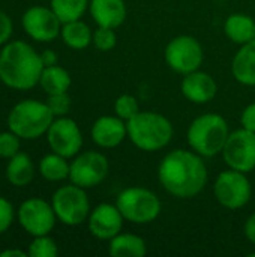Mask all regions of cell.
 I'll list each match as a JSON object with an SVG mask.
<instances>
[{
    "instance_id": "35",
    "label": "cell",
    "mask_w": 255,
    "mask_h": 257,
    "mask_svg": "<svg viewBox=\"0 0 255 257\" xmlns=\"http://www.w3.org/2000/svg\"><path fill=\"white\" fill-rule=\"evenodd\" d=\"M243 232H245L246 239L255 245V211L246 218L245 226H243Z\"/></svg>"
},
{
    "instance_id": "31",
    "label": "cell",
    "mask_w": 255,
    "mask_h": 257,
    "mask_svg": "<svg viewBox=\"0 0 255 257\" xmlns=\"http://www.w3.org/2000/svg\"><path fill=\"white\" fill-rule=\"evenodd\" d=\"M20 140L21 139L11 130L0 133V158L9 160L15 154H18L20 152Z\"/></svg>"
},
{
    "instance_id": "9",
    "label": "cell",
    "mask_w": 255,
    "mask_h": 257,
    "mask_svg": "<svg viewBox=\"0 0 255 257\" xmlns=\"http://www.w3.org/2000/svg\"><path fill=\"white\" fill-rule=\"evenodd\" d=\"M213 196L222 208L236 211L246 206L251 200L252 185L246 173L227 169L216 176L213 184Z\"/></svg>"
},
{
    "instance_id": "33",
    "label": "cell",
    "mask_w": 255,
    "mask_h": 257,
    "mask_svg": "<svg viewBox=\"0 0 255 257\" xmlns=\"http://www.w3.org/2000/svg\"><path fill=\"white\" fill-rule=\"evenodd\" d=\"M12 32H14V24L11 17L6 12L0 11V45H5L11 39Z\"/></svg>"
},
{
    "instance_id": "6",
    "label": "cell",
    "mask_w": 255,
    "mask_h": 257,
    "mask_svg": "<svg viewBox=\"0 0 255 257\" xmlns=\"http://www.w3.org/2000/svg\"><path fill=\"white\" fill-rule=\"evenodd\" d=\"M116 206L119 208L125 221L138 226L153 223L162 211L159 197L152 190L143 187L125 188L122 193H119Z\"/></svg>"
},
{
    "instance_id": "3",
    "label": "cell",
    "mask_w": 255,
    "mask_h": 257,
    "mask_svg": "<svg viewBox=\"0 0 255 257\" xmlns=\"http://www.w3.org/2000/svg\"><path fill=\"white\" fill-rule=\"evenodd\" d=\"M129 142L143 152H158L167 148L173 139L171 120L158 111H138L126 122Z\"/></svg>"
},
{
    "instance_id": "13",
    "label": "cell",
    "mask_w": 255,
    "mask_h": 257,
    "mask_svg": "<svg viewBox=\"0 0 255 257\" xmlns=\"http://www.w3.org/2000/svg\"><path fill=\"white\" fill-rule=\"evenodd\" d=\"M45 136L50 149L68 160L78 155L84 143L78 123L66 116L54 117Z\"/></svg>"
},
{
    "instance_id": "1",
    "label": "cell",
    "mask_w": 255,
    "mask_h": 257,
    "mask_svg": "<svg viewBox=\"0 0 255 257\" xmlns=\"http://www.w3.org/2000/svg\"><path fill=\"white\" fill-rule=\"evenodd\" d=\"M207 167L204 158L192 149H173L158 166L161 187L176 199H192L207 184Z\"/></svg>"
},
{
    "instance_id": "22",
    "label": "cell",
    "mask_w": 255,
    "mask_h": 257,
    "mask_svg": "<svg viewBox=\"0 0 255 257\" xmlns=\"http://www.w3.org/2000/svg\"><path fill=\"white\" fill-rule=\"evenodd\" d=\"M35 178V166L30 157L24 152L15 154L9 158L6 166V179L14 187H26Z\"/></svg>"
},
{
    "instance_id": "34",
    "label": "cell",
    "mask_w": 255,
    "mask_h": 257,
    "mask_svg": "<svg viewBox=\"0 0 255 257\" xmlns=\"http://www.w3.org/2000/svg\"><path fill=\"white\" fill-rule=\"evenodd\" d=\"M240 125H242V128L255 133V102L248 104L243 108V111L240 114Z\"/></svg>"
},
{
    "instance_id": "10",
    "label": "cell",
    "mask_w": 255,
    "mask_h": 257,
    "mask_svg": "<svg viewBox=\"0 0 255 257\" xmlns=\"http://www.w3.org/2000/svg\"><path fill=\"white\" fill-rule=\"evenodd\" d=\"M110 173L108 158L98 151L80 152L71 161L69 181L81 188H93L102 184Z\"/></svg>"
},
{
    "instance_id": "28",
    "label": "cell",
    "mask_w": 255,
    "mask_h": 257,
    "mask_svg": "<svg viewBox=\"0 0 255 257\" xmlns=\"http://www.w3.org/2000/svg\"><path fill=\"white\" fill-rule=\"evenodd\" d=\"M138 111H140L138 99L134 95L123 93V95H119L116 98V101H114V114L119 116L120 119H123L125 122L132 119Z\"/></svg>"
},
{
    "instance_id": "17",
    "label": "cell",
    "mask_w": 255,
    "mask_h": 257,
    "mask_svg": "<svg viewBox=\"0 0 255 257\" xmlns=\"http://www.w3.org/2000/svg\"><path fill=\"white\" fill-rule=\"evenodd\" d=\"M180 90L189 102L203 105L215 99L218 95V83L209 72L197 69L183 75Z\"/></svg>"
},
{
    "instance_id": "12",
    "label": "cell",
    "mask_w": 255,
    "mask_h": 257,
    "mask_svg": "<svg viewBox=\"0 0 255 257\" xmlns=\"http://www.w3.org/2000/svg\"><path fill=\"white\" fill-rule=\"evenodd\" d=\"M17 218L30 236L50 235L57 221L51 202L39 197L24 200L17 211Z\"/></svg>"
},
{
    "instance_id": "24",
    "label": "cell",
    "mask_w": 255,
    "mask_h": 257,
    "mask_svg": "<svg viewBox=\"0 0 255 257\" xmlns=\"http://www.w3.org/2000/svg\"><path fill=\"white\" fill-rule=\"evenodd\" d=\"M71 83H72L71 74L59 65L45 66L39 78V84L47 95L68 92Z\"/></svg>"
},
{
    "instance_id": "16",
    "label": "cell",
    "mask_w": 255,
    "mask_h": 257,
    "mask_svg": "<svg viewBox=\"0 0 255 257\" xmlns=\"http://www.w3.org/2000/svg\"><path fill=\"white\" fill-rule=\"evenodd\" d=\"M90 137L98 148L114 149L128 139L126 122L119 116H101L98 117L90 130Z\"/></svg>"
},
{
    "instance_id": "21",
    "label": "cell",
    "mask_w": 255,
    "mask_h": 257,
    "mask_svg": "<svg viewBox=\"0 0 255 257\" xmlns=\"http://www.w3.org/2000/svg\"><path fill=\"white\" fill-rule=\"evenodd\" d=\"M108 242V253L113 257H143L147 253L146 241L134 233L120 232Z\"/></svg>"
},
{
    "instance_id": "14",
    "label": "cell",
    "mask_w": 255,
    "mask_h": 257,
    "mask_svg": "<svg viewBox=\"0 0 255 257\" xmlns=\"http://www.w3.org/2000/svg\"><path fill=\"white\" fill-rule=\"evenodd\" d=\"M21 24L27 36H30L33 41L51 42L57 36H60L63 23L59 20L51 8L32 6L23 14Z\"/></svg>"
},
{
    "instance_id": "32",
    "label": "cell",
    "mask_w": 255,
    "mask_h": 257,
    "mask_svg": "<svg viewBox=\"0 0 255 257\" xmlns=\"http://www.w3.org/2000/svg\"><path fill=\"white\" fill-rule=\"evenodd\" d=\"M15 218V211L12 203L0 196V235H3L14 223Z\"/></svg>"
},
{
    "instance_id": "18",
    "label": "cell",
    "mask_w": 255,
    "mask_h": 257,
    "mask_svg": "<svg viewBox=\"0 0 255 257\" xmlns=\"http://www.w3.org/2000/svg\"><path fill=\"white\" fill-rule=\"evenodd\" d=\"M89 12L96 26L117 29L126 20L125 0H90Z\"/></svg>"
},
{
    "instance_id": "8",
    "label": "cell",
    "mask_w": 255,
    "mask_h": 257,
    "mask_svg": "<svg viewBox=\"0 0 255 257\" xmlns=\"http://www.w3.org/2000/svg\"><path fill=\"white\" fill-rule=\"evenodd\" d=\"M164 60L173 72L183 77L201 68L204 60L203 45L191 35H179L165 45Z\"/></svg>"
},
{
    "instance_id": "15",
    "label": "cell",
    "mask_w": 255,
    "mask_h": 257,
    "mask_svg": "<svg viewBox=\"0 0 255 257\" xmlns=\"http://www.w3.org/2000/svg\"><path fill=\"white\" fill-rule=\"evenodd\" d=\"M125 218L120 214L116 203H99L96 205L87 218L89 232L99 241H110L119 235L123 229Z\"/></svg>"
},
{
    "instance_id": "23",
    "label": "cell",
    "mask_w": 255,
    "mask_h": 257,
    "mask_svg": "<svg viewBox=\"0 0 255 257\" xmlns=\"http://www.w3.org/2000/svg\"><path fill=\"white\" fill-rule=\"evenodd\" d=\"M60 36L66 47L72 50H84L92 44L93 32L84 21L74 20L62 24Z\"/></svg>"
},
{
    "instance_id": "30",
    "label": "cell",
    "mask_w": 255,
    "mask_h": 257,
    "mask_svg": "<svg viewBox=\"0 0 255 257\" xmlns=\"http://www.w3.org/2000/svg\"><path fill=\"white\" fill-rule=\"evenodd\" d=\"M45 102L50 107L51 113L54 114V117L66 116L69 113V110H71V105H72V101H71V96L68 95V92L48 95Z\"/></svg>"
},
{
    "instance_id": "25",
    "label": "cell",
    "mask_w": 255,
    "mask_h": 257,
    "mask_svg": "<svg viewBox=\"0 0 255 257\" xmlns=\"http://www.w3.org/2000/svg\"><path fill=\"white\" fill-rule=\"evenodd\" d=\"M69 172L71 163H68V158L56 152L42 157L39 161V173L48 182H62L69 179Z\"/></svg>"
},
{
    "instance_id": "4",
    "label": "cell",
    "mask_w": 255,
    "mask_h": 257,
    "mask_svg": "<svg viewBox=\"0 0 255 257\" xmlns=\"http://www.w3.org/2000/svg\"><path fill=\"white\" fill-rule=\"evenodd\" d=\"M230 133V126L224 116L218 113H204L189 123L186 142L189 149L203 158H212L222 152Z\"/></svg>"
},
{
    "instance_id": "2",
    "label": "cell",
    "mask_w": 255,
    "mask_h": 257,
    "mask_svg": "<svg viewBox=\"0 0 255 257\" xmlns=\"http://www.w3.org/2000/svg\"><path fill=\"white\" fill-rule=\"evenodd\" d=\"M45 65L36 50L24 41L6 42L0 51V81L15 90L39 84Z\"/></svg>"
},
{
    "instance_id": "37",
    "label": "cell",
    "mask_w": 255,
    "mask_h": 257,
    "mask_svg": "<svg viewBox=\"0 0 255 257\" xmlns=\"http://www.w3.org/2000/svg\"><path fill=\"white\" fill-rule=\"evenodd\" d=\"M0 257H29L27 251H23L20 248H9L0 253Z\"/></svg>"
},
{
    "instance_id": "29",
    "label": "cell",
    "mask_w": 255,
    "mask_h": 257,
    "mask_svg": "<svg viewBox=\"0 0 255 257\" xmlns=\"http://www.w3.org/2000/svg\"><path fill=\"white\" fill-rule=\"evenodd\" d=\"M92 44L96 50L99 51H110L116 47L117 44V35L114 32V29L111 27H104V26H98L93 30V38H92Z\"/></svg>"
},
{
    "instance_id": "27",
    "label": "cell",
    "mask_w": 255,
    "mask_h": 257,
    "mask_svg": "<svg viewBox=\"0 0 255 257\" xmlns=\"http://www.w3.org/2000/svg\"><path fill=\"white\" fill-rule=\"evenodd\" d=\"M29 257H56L59 254V247L50 235L33 236L27 248Z\"/></svg>"
},
{
    "instance_id": "7",
    "label": "cell",
    "mask_w": 255,
    "mask_h": 257,
    "mask_svg": "<svg viewBox=\"0 0 255 257\" xmlns=\"http://www.w3.org/2000/svg\"><path fill=\"white\" fill-rule=\"evenodd\" d=\"M51 205L57 221L69 227L86 223L92 211L86 188H81L72 182L69 185H62L54 191Z\"/></svg>"
},
{
    "instance_id": "5",
    "label": "cell",
    "mask_w": 255,
    "mask_h": 257,
    "mask_svg": "<svg viewBox=\"0 0 255 257\" xmlns=\"http://www.w3.org/2000/svg\"><path fill=\"white\" fill-rule=\"evenodd\" d=\"M54 120L47 102L24 99L12 107L8 114V126L23 140H36L47 134Z\"/></svg>"
},
{
    "instance_id": "20",
    "label": "cell",
    "mask_w": 255,
    "mask_h": 257,
    "mask_svg": "<svg viewBox=\"0 0 255 257\" xmlns=\"http://www.w3.org/2000/svg\"><path fill=\"white\" fill-rule=\"evenodd\" d=\"M224 35L239 47L255 39V20L242 12L230 14L224 21Z\"/></svg>"
},
{
    "instance_id": "19",
    "label": "cell",
    "mask_w": 255,
    "mask_h": 257,
    "mask_svg": "<svg viewBox=\"0 0 255 257\" xmlns=\"http://www.w3.org/2000/svg\"><path fill=\"white\" fill-rule=\"evenodd\" d=\"M231 74L243 86H255V39L239 47L231 60Z\"/></svg>"
},
{
    "instance_id": "11",
    "label": "cell",
    "mask_w": 255,
    "mask_h": 257,
    "mask_svg": "<svg viewBox=\"0 0 255 257\" xmlns=\"http://www.w3.org/2000/svg\"><path fill=\"white\" fill-rule=\"evenodd\" d=\"M221 155L228 169L242 173L255 170V133L245 128L231 131Z\"/></svg>"
},
{
    "instance_id": "36",
    "label": "cell",
    "mask_w": 255,
    "mask_h": 257,
    "mask_svg": "<svg viewBox=\"0 0 255 257\" xmlns=\"http://www.w3.org/2000/svg\"><path fill=\"white\" fill-rule=\"evenodd\" d=\"M41 57H42V62H44V65L45 66H51V65H57V54H56V51H53V50H44L42 53H41Z\"/></svg>"
},
{
    "instance_id": "26",
    "label": "cell",
    "mask_w": 255,
    "mask_h": 257,
    "mask_svg": "<svg viewBox=\"0 0 255 257\" xmlns=\"http://www.w3.org/2000/svg\"><path fill=\"white\" fill-rule=\"evenodd\" d=\"M90 0H50V8L59 17L62 23L81 20V17L89 11Z\"/></svg>"
}]
</instances>
